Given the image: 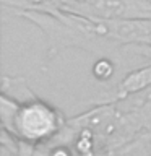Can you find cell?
Returning <instances> with one entry per match:
<instances>
[{
	"label": "cell",
	"mask_w": 151,
	"mask_h": 156,
	"mask_svg": "<svg viewBox=\"0 0 151 156\" xmlns=\"http://www.w3.org/2000/svg\"><path fill=\"white\" fill-rule=\"evenodd\" d=\"M10 10L13 15L33 23L44 34L49 58H54L63 49L70 47H78L93 54H101V55L114 49L117 51L122 49L104 36L99 20H91L57 7L49 10Z\"/></svg>",
	"instance_id": "6da1fadb"
},
{
	"label": "cell",
	"mask_w": 151,
	"mask_h": 156,
	"mask_svg": "<svg viewBox=\"0 0 151 156\" xmlns=\"http://www.w3.org/2000/svg\"><path fill=\"white\" fill-rule=\"evenodd\" d=\"M2 129L31 145L52 141L67 125V117L51 102L34 96L24 101L2 93L0 94Z\"/></svg>",
	"instance_id": "7a4b0ae2"
},
{
	"label": "cell",
	"mask_w": 151,
	"mask_h": 156,
	"mask_svg": "<svg viewBox=\"0 0 151 156\" xmlns=\"http://www.w3.org/2000/svg\"><path fill=\"white\" fill-rule=\"evenodd\" d=\"M52 7L91 20H151V0H49Z\"/></svg>",
	"instance_id": "3957f363"
},
{
	"label": "cell",
	"mask_w": 151,
	"mask_h": 156,
	"mask_svg": "<svg viewBox=\"0 0 151 156\" xmlns=\"http://www.w3.org/2000/svg\"><path fill=\"white\" fill-rule=\"evenodd\" d=\"M102 33L122 49L151 39V20H99Z\"/></svg>",
	"instance_id": "277c9868"
},
{
	"label": "cell",
	"mask_w": 151,
	"mask_h": 156,
	"mask_svg": "<svg viewBox=\"0 0 151 156\" xmlns=\"http://www.w3.org/2000/svg\"><path fill=\"white\" fill-rule=\"evenodd\" d=\"M148 88H151V65L128 72L114 90L107 91L106 96H102L96 102H117L127 99L128 96H133L136 93L148 90Z\"/></svg>",
	"instance_id": "5b68a950"
},
{
	"label": "cell",
	"mask_w": 151,
	"mask_h": 156,
	"mask_svg": "<svg viewBox=\"0 0 151 156\" xmlns=\"http://www.w3.org/2000/svg\"><path fill=\"white\" fill-rule=\"evenodd\" d=\"M117 102H120L127 109L135 111L140 115L141 122H143L145 130L151 132V88L141 93H136L133 96H128L127 99L117 101Z\"/></svg>",
	"instance_id": "8992f818"
},
{
	"label": "cell",
	"mask_w": 151,
	"mask_h": 156,
	"mask_svg": "<svg viewBox=\"0 0 151 156\" xmlns=\"http://www.w3.org/2000/svg\"><path fill=\"white\" fill-rule=\"evenodd\" d=\"M2 93L15 98V99H18V101H24V99H29V98L36 96L31 91V88L28 86L26 78L8 76V75L2 76Z\"/></svg>",
	"instance_id": "52a82bcc"
},
{
	"label": "cell",
	"mask_w": 151,
	"mask_h": 156,
	"mask_svg": "<svg viewBox=\"0 0 151 156\" xmlns=\"http://www.w3.org/2000/svg\"><path fill=\"white\" fill-rule=\"evenodd\" d=\"M117 72V62L109 55H101L99 58H96L94 63L91 67V75L96 81L106 83L111 81L114 78Z\"/></svg>",
	"instance_id": "ba28073f"
},
{
	"label": "cell",
	"mask_w": 151,
	"mask_h": 156,
	"mask_svg": "<svg viewBox=\"0 0 151 156\" xmlns=\"http://www.w3.org/2000/svg\"><path fill=\"white\" fill-rule=\"evenodd\" d=\"M5 8H24V10H46L49 0H2Z\"/></svg>",
	"instance_id": "9c48e42d"
},
{
	"label": "cell",
	"mask_w": 151,
	"mask_h": 156,
	"mask_svg": "<svg viewBox=\"0 0 151 156\" xmlns=\"http://www.w3.org/2000/svg\"><path fill=\"white\" fill-rule=\"evenodd\" d=\"M127 49H130L136 55H143V57L151 58V39L145 44H135V46H128Z\"/></svg>",
	"instance_id": "30bf717a"
}]
</instances>
